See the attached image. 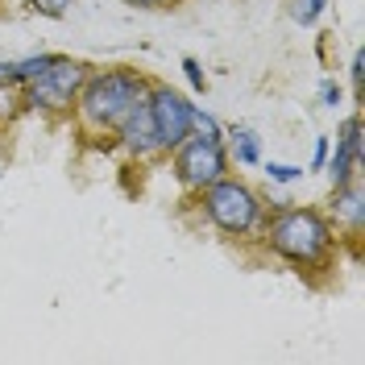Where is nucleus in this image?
Returning a JSON list of instances; mask_svg holds the SVG:
<instances>
[{"label":"nucleus","mask_w":365,"mask_h":365,"mask_svg":"<svg viewBox=\"0 0 365 365\" xmlns=\"http://www.w3.org/2000/svg\"><path fill=\"white\" fill-rule=\"evenodd\" d=\"M266 245L278 257H287L291 266L324 270L332 262V253H336V237H332V225L319 212H312V207H287V212H278L266 225Z\"/></svg>","instance_id":"f257e3e1"},{"label":"nucleus","mask_w":365,"mask_h":365,"mask_svg":"<svg viewBox=\"0 0 365 365\" xmlns=\"http://www.w3.org/2000/svg\"><path fill=\"white\" fill-rule=\"evenodd\" d=\"M150 91V83L137 75V71H96L83 79V88H79V113L88 125L96 129H116L120 125V116L133 108L137 100Z\"/></svg>","instance_id":"f03ea898"},{"label":"nucleus","mask_w":365,"mask_h":365,"mask_svg":"<svg viewBox=\"0 0 365 365\" xmlns=\"http://www.w3.org/2000/svg\"><path fill=\"white\" fill-rule=\"evenodd\" d=\"M200 195H204V212L212 216V225L220 228V232H228V237H245L262 220V200L253 195L245 182L228 179V175L207 182Z\"/></svg>","instance_id":"7ed1b4c3"},{"label":"nucleus","mask_w":365,"mask_h":365,"mask_svg":"<svg viewBox=\"0 0 365 365\" xmlns=\"http://www.w3.org/2000/svg\"><path fill=\"white\" fill-rule=\"evenodd\" d=\"M83 79H88V67L83 63H75V58H63V54H54L50 58V67H42L25 88V104L29 108H42V113H63L75 104V96L83 88Z\"/></svg>","instance_id":"20e7f679"},{"label":"nucleus","mask_w":365,"mask_h":365,"mask_svg":"<svg viewBox=\"0 0 365 365\" xmlns=\"http://www.w3.org/2000/svg\"><path fill=\"white\" fill-rule=\"evenodd\" d=\"M175 154V175L187 191H204L207 182L228 175V154L225 141H207V137H187L182 145L170 150Z\"/></svg>","instance_id":"39448f33"},{"label":"nucleus","mask_w":365,"mask_h":365,"mask_svg":"<svg viewBox=\"0 0 365 365\" xmlns=\"http://www.w3.org/2000/svg\"><path fill=\"white\" fill-rule=\"evenodd\" d=\"M145 100H150V116H154V133H158L162 154H170L175 145H182L191 137V108L195 104L182 91L166 88V83H154L145 91Z\"/></svg>","instance_id":"423d86ee"},{"label":"nucleus","mask_w":365,"mask_h":365,"mask_svg":"<svg viewBox=\"0 0 365 365\" xmlns=\"http://www.w3.org/2000/svg\"><path fill=\"white\" fill-rule=\"evenodd\" d=\"M116 137H120V145L137 154V158H150V154H162L158 145V133H154V116H150V100L141 96L129 113L120 116V125H116Z\"/></svg>","instance_id":"0eeeda50"},{"label":"nucleus","mask_w":365,"mask_h":365,"mask_svg":"<svg viewBox=\"0 0 365 365\" xmlns=\"http://www.w3.org/2000/svg\"><path fill=\"white\" fill-rule=\"evenodd\" d=\"M328 175H332V187L349 182L357 170H361V116H349L344 120L341 137H336V154L324 162Z\"/></svg>","instance_id":"6e6552de"},{"label":"nucleus","mask_w":365,"mask_h":365,"mask_svg":"<svg viewBox=\"0 0 365 365\" xmlns=\"http://www.w3.org/2000/svg\"><path fill=\"white\" fill-rule=\"evenodd\" d=\"M228 137H232V154H237V162L253 166V162H257V154H262V150H257V133L241 125V129H232Z\"/></svg>","instance_id":"1a4fd4ad"},{"label":"nucleus","mask_w":365,"mask_h":365,"mask_svg":"<svg viewBox=\"0 0 365 365\" xmlns=\"http://www.w3.org/2000/svg\"><path fill=\"white\" fill-rule=\"evenodd\" d=\"M191 137H207V141H225V129L216 125V116L204 108H191Z\"/></svg>","instance_id":"9d476101"},{"label":"nucleus","mask_w":365,"mask_h":365,"mask_svg":"<svg viewBox=\"0 0 365 365\" xmlns=\"http://www.w3.org/2000/svg\"><path fill=\"white\" fill-rule=\"evenodd\" d=\"M324 9H328V0H291V21L295 25H316Z\"/></svg>","instance_id":"9b49d317"},{"label":"nucleus","mask_w":365,"mask_h":365,"mask_svg":"<svg viewBox=\"0 0 365 365\" xmlns=\"http://www.w3.org/2000/svg\"><path fill=\"white\" fill-rule=\"evenodd\" d=\"M266 175L274 182H295L303 175V166H287V162H266Z\"/></svg>","instance_id":"f8f14e48"},{"label":"nucleus","mask_w":365,"mask_h":365,"mask_svg":"<svg viewBox=\"0 0 365 365\" xmlns=\"http://www.w3.org/2000/svg\"><path fill=\"white\" fill-rule=\"evenodd\" d=\"M29 9H38V13H46V17H63L71 9V0H25Z\"/></svg>","instance_id":"ddd939ff"},{"label":"nucleus","mask_w":365,"mask_h":365,"mask_svg":"<svg viewBox=\"0 0 365 365\" xmlns=\"http://www.w3.org/2000/svg\"><path fill=\"white\" fill-rule=\"evenodd\" d=\"M319 104H324V108H336V104H341V83H336V79H324V83H319Z\"/></svg>","instance_id":"4468645a"},{"label":"nucleus","mask_w":365,"mask_h":365,"mask_svg":"<svg viewBox=\"0 0 365 365\" xmlns=\"http://www.w3.org/2000/svg\"><path fill=\"white\" fill-rule=\"evenodd\" d=\"M182 71H187V79H191V88H195V91H204V88H207V79H204V67H200L195 58H182Z\"/></svg>","instance_id":"2eb2a0df"},{"label":"nucleus","mask_w":365,"mask_h":365,"mask_svg":"<svg viewBox=\"0 0 365 365\" xmlns=\"http://www.w3.org/2000/svg\"><path fill=\"white\" fill-rule=\"evenodd\" d=\"M361 83H365V54L357 50V54H353V96H357V100H361Z\"/></svg>","instance_id":"dca6fc26"},{"label":"nucleus","mask_w":365,"mask_h":365,"mask_svg":"<svg viewBox=\"0 0 365 365\" xmlns=\"http://www.w3.org/2000/svg\"><path fill=\"white\" fill-rule=\"evenodd\" d=\"M324 162H328V137H316V154H312V166H324Z\"/></svg>","instance_id":"f3484780"},{"label":"nucleus","mask_w":365,"mask_h":365,"mask_svg":"<svg viewBox=\"0 0 365 365\" xmlns=\"http://www.w3.org/2000/svg\"><path fill=\"white\" fill-rule=\"evenodd\" d=\"M129 4H141V9H150V4H162V0H129Z\"/></svg>","instance_id":"a211bd4d"}]
</instances>
